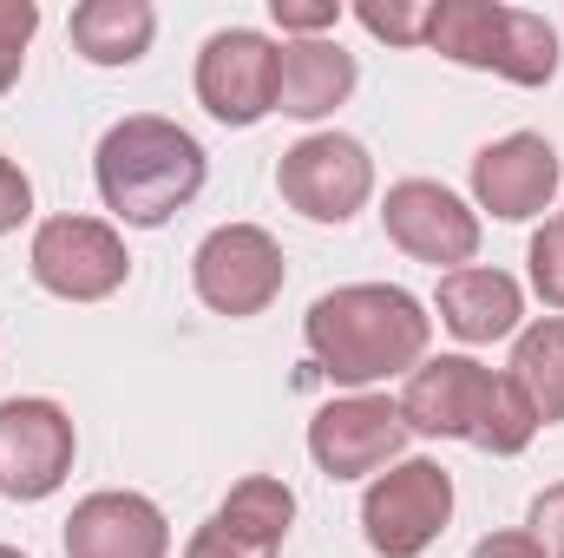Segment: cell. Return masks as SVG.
<instances>
[{
	"label": "cell",
	"mask_w": 564,
	"mask_h": 558,
	"mask_svg": "<svg viewBox=\"0 0 564 558\" xmlns=\"http://www.w3.org/2000/svg\"><path fill=\"white\" fill-rule=\"evenodd\" d=\"M381 224H388V244H401L414 264H433V270L446 264V277L479 257V211L433 178H401L381 204Z\"/></svg>",
	"instance_id": "obj_11"
},
{
	"label": "cell",
	"mask_w": 564,
	"mask_h": 558,
	"mask_svg": "<svg viewBox=\"0 0 564 558\" xmlns=\"http://www.w3.org/2000/svg\"><path fill=\"white\" fill-rule=\"evenodd\" d=\"M302 342H308V355L322 362L328 382L368 388V382L421 368L426 342H433V315L401 282H348V289H328V296L308 302Z\"/></svg>",
	"instance_id": "obj_1"
},
{
	"label": "cell",
	"mask_w": 564,
	"mask_h": 558,
	"mask_svg": "<svg viewBox=\"0 0 564 558\" xmlns=\"http://www.w3.org/2000/svg\"><path fill=\"white\" fill-rule=\"evenodd\" d=\"M289 526H295V493L282 480H270V473H250L191 533L184 558H276L282 539H289Z\"/></svg>",
	"instance_id": "obj_13"
},
{
	"label": "cell",
	"mask_w": 564,
	"mask_h": 558,
	"mask_svg": "<svg viewBox=\"0 0 564 558\" xmlns=\"http://www.w3.org/2000/svg\"><path fill=\"white\" fill-rule=\"evenodd\" d=\"M453 519V473L440 460H394L361 500V533L381 558H421Z\"/></svg>",
	"instance_id": "obj_5"
},
{
	"label": "cell",
	"mask_w": 564,
	"mask_h": 558,
	"mask_svg": "<svg viewBox=\"0 0 564 558\" xmlns=\"http://www.w3.org/2000/svg\"><path fill=\"white\" fill-rule=\"evenodd\" d=\"M401 420H408V433L466 440V447L499 453V460L525 453L532 433H539L532 401L506 375L479 368L473 355H433V362H421L408 375V388H401Z\"/></svg>",
	"instance_id": "obj_2"
},
{
	"label": "cell",
	"mask_w": 564,
	"mask_h": 558,
	"mask_svg": "<svg viewBox=\"0 0 564 558\" xmlns=\"http://www.w3.org/2000/svg\"><path fill=\"white\" fill-rule=\"evenodd\" d=\"M33 282L59 302H106L119 296L132 277V257H126V237L99 217H46L33 230Z\"/></svg>",
	"instance_id": "obj_7"
},
{
	"label": "cell",
	"mask_w": 564,
	"mask_h": 558,
	"mask_svg": "<svg viewBox=\"0 0 564 558\" xmlns=\"http://www.w3.org/2000/svg\"><path fill=\"white\" fill-rule=\"evenodd\" d=\"M204 144L191 139L177 119H158V112H132L119 119L99 158H93V178H99V197L119 224L132 230H158L171 224L197 191H204Z\"/></svg>",
	"instance_id": "obj_3"
},
{
	"label": "cell",
	"mask_w": 564,
	"mask_h": 558,
	"mask_svg": "<svg viewBox=\"0 0 564 558\" xmlns=\"http://www.w3.org/2000/svg\"><path fill=\"white\" fill-rule=\"evenodd\" d=\"M433 309H440V322H446L466 348H479V342H506V335L519 329V315H525V289L506 277V270H479V264H466V270L440 277Z\"/></svg>",
	"instance_id": "obj_17"
},
{
	"label": "cell",
	"mask_w": 564,
	"mask_h": 558,
	"mask_svg": "<svg viewBox=\"0 0 564 558\" xmlns=\"http://www.w3.org/2000/svg\"><path fill=\"white\" fill-rule=\"evenodd\" d=\"M282 244L263 230V224H217L197 257H191V282H197V302L217 309V315H263L282 296Z\"/></svg>",
	"instance_id": "obj_8"
},
{
	"label": "cell",
	"mask_w": 564,
	"mask_h": 558,
	"mask_svg": "<svg viewBox=\"0 0 564 558\" xmlns=\"http://www.w3.org/2000/svg\"><path fill=\"white\" fill-rule=\"evenodd\" d=\"M66 33H73L79 60H93V66H132L158 40V13H151V0H86V7H73Z\"/></svg>",
	"instance_id": "obj_18"
},
{
	"label": "cell",
	"mask_w": 564,
	"mask_h": 558,
	"mask_svg": "<svg viewBox=\"0 0 564 558\" xmlns=\"http://www.w3.org/2000/svg\"><path fill=\"white\" fill-rule=\"evenodd\" d=\"M276 191L308 224H348L375 197V158L348 132H308V139H295L282 151Z\"/></svg>",
	"instance_id": "obj_6"
},
{
	"label": "cell",
	"mask_w": 564,
	"mask_h": 558,
	"mask_svg": "<svg viewBox=\"0 0 564 558\" xmlns=\"http://www.w3.org/2000/svg\"><path fill=\"white\" fill-rule=\"evenodd\" d=\"M473 558H545V546L532 539V533H486Z\"/></svg>",
	"instance_id": "obj_26"
},
{
	"label": "cell",
	"mask_w": 564,
	"mask_h": 558,
	"mask_svg": "<svg viewBox=\"0 0 564 558\" xmlns=\"http://www.w3.org/2000/svg\"><path fill=\"white\" fill-rule=\"evenodd\" d=\"M401 447H408V420H401V401L388 395H341L308 420V453L328 480H368L394 466Z\"/></svg>",
	"instance_id": "obj_12"
},
{
	"label": "cell",
	"mask_w": 564,
	"mask_h": 558,
	"mask_svg": "<svg viewBox=\"0 0 564 558\" xmlns=\"http://www.w3.org/2000/svg\"><path fill=\"white\" fill-rule=\"evenodd\" d=\"M26 217H33V184H26V171L13 158H0V237L20 230Z\"/></svg>",
	"instance_id": "obj_25"
},
{
	"label": "cell",
	"mask_w": 564,
	"mask_h": 558,
	"mask_svg": "<svg viewBox=\"0 0 564 558\" xmlns=\"http://www.w3.org/2000/svg\"><path fill=\"white\" fill-rule=\"evenodd\" d=\"M270 13H276L282 33H295V40H328L335 20H341L335 0H270Z\"/></svg>",
	"instance_id": "obj_23"
},
{
	"label": "cell",
	"mask_w": 564,
	"mask_h": 558,
	"mask_svg": "<svg viewBox=\"0 0 564 558\" xmlns=\"http://www.w3.org/2000/svg\"><path fill=\"white\" fill-rule=\"evenodd\" d=\"M426 46L453 66L499 73L512 86H552L558 79V26L532 7L499 0H433L426 7Z\"/></svg>",
	"instance_id": "obj_4"
},
{
	"label": "cell",
	"mask_w": 564,
	"mask_h": 558,
	"mask_svg": "<svg viewBox=\"0 0 564 558\" xmlns=\"http://www.w3.org/2000/svg\"><path fill=\"white\" fill-rule=\"evenodd\" d=\"M355 20L375 33V40H388V46H426V7H408V0H361L355 7Z\"/></svg>",
	"instance_id": "obj_20"
},
{
	"label": "cell",
	"mask_w": 564,
	"mask_h": 558,
	"mask_svg": "<svg viewBox=\"0 0 564 558\" xmlns=\"http://www.w3.org/2000/svg\"><path fill=\"white\" fill-rule=\"evenodd\" d=\"M525 264H532V289H539L552 309H564V217H552V224L532 237Z\"/></svg>",
	"instance_id": "obj_22"
},
{
	"label": "cell",
	"mask_w": 564,
	"mask_h": 558,
	"mask_svg": "<svg viewBox=\"0 0 564 558\" xmlns=\"http://www.w3.org/2000/svg\"><path fill=\"white\" fill-rule=\"evenodd\" d=\"M558 144L545 139V132H512V139L486 144L479 158H473V197H479V211H492L499 224H525V217H539L552 197H558Z\"/></svg>",
	"instance_id": "obj_14"
},
{
	"label": "cell",
	"mask_w": 564,
	"mask_h": 558,
	"mask_svg": "<svg viewBox=\"0 0 564 558\" xmlns=\"http://www.w3.org/2000/svg\"><path fill=\"white\" fill-rule=\"evenodd\" d=\"M0 558H26V552H13V546H0Z\"/></svg>",
	"instance_id": "obj_27"
},
{
	"label": "cell",
	"mask_w": 564,
	"mask_h": 558,
	"mask_svg": "<svg viewBox=\"0 0 564 558\" xmlns=\"http://www.w3.org/2000/svg\"><path fill=\"white\" fill-rule=\"evenodd\" d=\"M73 453H79V433L73 415L46 395H13L0 401V493L33 506V500H53L73 473Z\"/></svg>",
	"instance_id": "obj_9"
},
{
	"label": "cell",
	"mask_w": 564,
	"mask_h": 558,
	"mask_svg": "<svg viewBox=\"0 0 564 558\" xmlns=\"http://www.w3.org/2000/svg\"><path fill=\"white\" fill-rule=\"evenodd\" d=\"M276 40L257 26H224L197 53V99L217 126H257L276 112Z\"/></svg>",
	"instance_id": "obj_10"
},
{
	"label": "cell",
	"mask_w": 564,
	"mask_h": 558,
	"mask_svg": "<svg viewBox=\"0 0 564 558\" xmlns=\"http://www.w3.org/2000/svg\"><path fill=\"white\" fill-rule=\"evenodd\" d=\"M59 546L66 558H171V526L144 493H86Z\"/></svg>",
	"instance_id": "obj_15"
},
{
	"label": "cell",
	"mask_w": 564,
	"mask_h": 558,
	"mask_svg": "<svg viewBox=\"0 0 564 558\" xmlns=\"http://www.w3.org/2000/svg\"><path fill=\"white\" fill-rule=\"evenodd\" d=\"M525 533L545 546V558H564V480H558V486H545V493L532 500V519H525Z\"/></svg>",
	"instance_id": "obj_24"
},
{
	"label": "cell",
	"mask_w": 564,
	"mask_h": 558,
	"mask_svg": "<svg viewBox=\"0 0 564 558\" xmlns=\"http://www.w3.org/2000/svg\"><path fill=\"white\" fill-rule=\"evenodd\" d=\"M506 382L532 401L539 427L564 420V315L532 322V329L512 342V368H506Z\"/></svg>",
	"instance_id": "obj_19"
},
{
	"label": "cell",
	"mask_w": 564,
	"mask_h": 558,
	"mask_svg": "<svg viewBox=\"0 0 564 558\" xmlns=\"http://www.w3.org/2000/svg\"><path fill=\"white\" fill-rule=\"evenodd\" d=\"M355 86L361 66L341 40H289L276 53V112L289 119H328L335 106H348Z\"/></svg>",
	"instance_id": "obj_16"
},
{
	"label": "cell",
	"mask_w": 564,
	"mask_h": 558,
	"mask_svg": "<svg viewBox=\"0 0 564 558\" xmlns=\"http://www.w3.org/2000/svg\"><path fill=\"white\" fill-rule=\"evenodd\" d=\"M33 26H40V7H33V0H0V93H7V86L20 79V66H26Z\"/></svg>",
	"instance_id": "obj_21"
}]
</instances>
